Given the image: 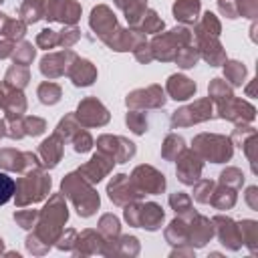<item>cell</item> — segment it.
Instances as JSON below:
<instances>
[{"mask_svg":"<svg viewBox=\"0 0 258 258\" xmlns=\"http://www.w3.org/2000/svg\"><path fill=\"white\" fill-rule=\"evenodd\" d=\"M16 191V183L8 173L0 171V206H4L6 202H10V198Z\"/></svg>","mask_w":258,"mask_h":258,"instance_id":"6da1fadb","label":"cell"}]
</instances>
